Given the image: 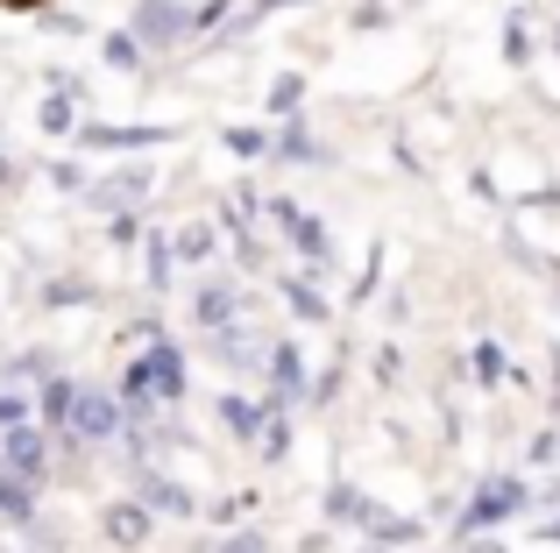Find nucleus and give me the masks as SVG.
<instances>
[{"label":"nucleus","mask_w":560,"mask_h":553,"mask_svg":"<svg viewBox=\"0 0 560 553\" xmlns=\"http://www.w3.org/2000/svg\"><path fill=\"white\" fill-rule=\"evenodd\" d=\"M327 518H334V526H370V518H376V504L362 497V490L334 483V490H327Z\"/></svg>","instance_id":"2eb2a0df"},{"label":"nucleus","mask_w":560,"mask_h":553,"mask_svg":"<svg viewBox=\"0 0 560 553\" xmlns=\"http://www.w3.org/2000/svg\"><path fill=\"white\" fill-rule=\"evenodd\" d=\"M348 22H355V28H383V22H390V8H383V0H362Z\"/></svg>","instance_id":"2f4dec72"},{"label":"nucleus","mask_w":560,"mask_h":553,"mask_svg":"<svg viewBox=\"0 0 560 553\" xmlns=\"http://www.w3.org/2000/svg\"><path fill=\"white\" fill-rule=\"evenodd\" d=\"M50 447H57L50 426H28V419L0 433V461H8V469H22V475H36V483H43V469H50Z\"/></svg>","instance_id":"39448f33"},{"label":"nucleus","mask_w":560,"mask_h":553,"mask_svg":"<svg viewBox=\"0 0 560 553\" xmlns=\"http://www.w3.org/2000/svg\"><path fill=\"white\" fill-rule=\"evenodd\" d=\"M228 150L248 164V156H270V136H262V128H228Z\"/></svg>","instance_id":"cd10ccee"},{"label":"nucleus","mask_w":560,"mask_h":553,"mask_svg":"<svg viewBox=\"0 0 560 553\" xmlns=\"http://www.w3.org/2000/svg\"><path fill=\"white\" fill-rule=\"evenodd\" d=\"M305 390H313V384H305V355H299L291 341H284V348H270V404L284 412V404H299Z\"/></svg>","instance_id":"6e6552de"},{"label":"nucleus","mask_w":560,"mask_h":553,"mask_svg":"<svg viewBox=\"0 0 560 553\" xmlns=\"http://www.w3.org/2000/svg\"><path fill=\"white\" fill-rule=\"evenodd\" d=\"M468 369H476V384H504L511 362H504V348H497V341H476V348H468Z\"/></svg>","instance_id":"aec40b11"},{"label":"nucleus","mask_w":560,"mask_h":553,"mask_svg":"<svg viewBox=\"0 0 560 553\" xmlns=\"http://www.w3.org/2000/svg\"><path fill=\"white\" fill-rule=\"evenodd\" d=\"M213 553H270V546H262V532H228Z\"/></svg>","instance_id":"7c9ffc66"},{"label":"nucleus","mask_w":560,"mask_h":553,"mask_svg":"<svg viewBox=\"0 0 560 553\" xmlns=\"http://www.w3.org/2000/svg\"><path fill=\"white\" fill-rule=\"evenodd\" d=\"M277 404H256V398H234V390H220V426L234 433V440H248V433H262V419H270Z\"/></svg>","instance_id":"ddd939ff"},{"label":"nucleus","mask_w":560,"mask_h":553,"mask_svg":"<svg viewBox=\"0 0 560 553\" xmlns=\"http://www.w3.org/2000/svg\"><path fill=\"white\" fill-rule=\"evenodd\" d=\"M355 553H397V546H383V540H370V546H355Z\"/></svg>","instance_id":"58836bf2"},{"label":"nucleus","mask_w":560,"mask_h":553,"mask_svg":"<svg viewBox=\"0 0 560 553\" xmlns=\"http://www.w3.org/2000/svg\"><path fill=\"white\" fill-rule=\"evenodd\" d=\"M242 511H248V497H220V504H213V526H234Z\"/></svg>","instance_id":"f704fd0d"},{"label":"nucleus","mask_w":560,"mask_h":553,"mask_svg":"<svg viewBox=\"0 0 560 553\" xmlns=\"http://www.w3.org/2000/svg\"><path fill=\"white\" fill-rule=\"evenodd\" d=\"M525 504H533V483H518V475H490V483H482L476 497L462 504L454 532H462V540H476V532H490V526H504V518H518Z\"/></svg>","instance_id":"f03ea898"},{"label":"nucleus","mask_w":560,"mask_h":553,"mask_svg":"<svg viewBox=\"0 0 560 553\" xmlns=\"http://www.w3.org/2000/svg\"><path fill=\"white\" fill-rule=\"evenodd\" d=\"M71 404H79V384L71 376H43V390H36V419L50 433H65L71 426Z\"/></svg>","instance_id":"f8f14e48"},{"label":"nucleus","mask_w":560,"mask_h":553,"mask_svg":"<svg viewBox=\"0 0 560 553\" xmlns=\"http://www.w3.org/2000/svg\"><path fill=\"white\" fill-rule=\"evenodd\" d=\"M262 99H270V114H284V121H291V114H299V99H305V79H299V71H277Z\"/></svg>","instance_id":"4be33fe9"},{"label":"nucleus","mask_w":560,"mask_h":553,"mask_svg":"<svg viewBox=\"0 0 560 553\" xmlns=\"http://www.w3.org/2000/svg\"><path fill=\"white\" fill-rule=\"evenodd\" d=\"M22 419H28V398L22 390H0V426H22Z\"/></svg>","instance_id":"c756f323"},{"label":"nucleus","mask_w":560,"mask_h":553,"mask_svg":"<svg viewBox=\"0 0 560 553\" xmlns=\"http://www.w3.org/2000/svg\"><path fill=\"white\" fill-rule=\"evenodd\" d=\"M256 14H277V8H299V0H248Z\"/></svg>","instance_id":"e433bc0d"},{"label":"nucleus","mask_w":560,"mask_h":553,"mask_svg":"<svg viewBox=\"0 0 560 553\" xmlns=\"http://www.w3.org/2000/svg\"><path fill=\"white\" fill-rule=\"evenodd\" d=\"M71 440H85V447H107V440H121L128 433V404H121V390H85L79 384V404H71Z\"/></svg>","instance_id":"7ed1b4c3"},{"label":"nucleus","mask_w":560,"mask_h":553,"mask_svg":"<svg viewBox=\"0 0 560 553\" xmlns=\"http://www.w3.org/2000/svg\"><path fill=\"white\" fill-rule=\"evenodd\" d=\"M136 235H142V227H136V213H114V221H107V242H121V249H128Z\"/></svg>","instance_id":"473e14b6"},{"label":"nucleus","mask_w":560,"mask_h":553,"mask_svg":"<svg viewBox=\"0 0 560 553\" xmlns=\"http://www.w3.org/2000/svg\"><path fill=\"white\" fill-rule=\"evenodd\" d=\"M93 150H142V142H171V128H142V121H128V128H114V121H93V128H79Z\"/></svg>","instance_id":"9b49d317"},{"label":"nucleus","mask_w":560,"mask_h":553,"mask_svg":"<svg viewBox=\"0 0 560 553\" xmlns=\"http://www.w3.org/2000/svg\"><path fill=\"white\" fill-rule=\"evenodd\" d=\"M284 455H291V419L270 412L262 419V461H284Z\"/></svg>","instance_id":"a878e982"},{"label":"nucleus","mask_w":560,"mask_h":553,"mask_svg":"<svg viewBox=\"0 0 560 553\" xmlns=\"http://www.w3.org/2000/svg\"><path fill=\"white\" fill-rule=\"evenodd\" d=\"M284 305H291L299 319H327V298H319L305 276H284Z\"/></svg>","instance_id":"5701e85b"},{"label":"nucleus","mask_w":560,"mask_h":553,"mask_svg":"<svg viewBox=\"0 0 560 553\" xmlns=\"http://www.w3.org/2000/svg\"><path fill=\"white\" fill-rule=\"evenodd\" d=\"M100 57H107L114 71H136L150 50H142V36H136V28H114V36H100Z\"/></svg>","instance_id":"dca6fc26"},{"label":"nucleus","mask_w":560,"mask_h":553,"mask_svg":"<svg viewBox=\"0 0 560 553\" xmlns=\"http://www.w3.org/2000/svg\"><path fill=\"white\" fill-rule=\"evenodd\" d=\"M114 390H121V404H128V412H142L150 398H164V404H171V398H185V355H178L171 341H150V355H136V362H128Z\"/></svg>","instance_id":"f257e3e1"},{"label":"nucleus","mask_w":560,"mask_h":553,"mask_svg":"<svg viewBox=\"0 0 560 553\" xmlns=\"http://www.w3.org/2000/svg\"><path fill=\"white\" fill-rule=\"evenodd\" d=\"M171 256H178V263H206V256H213V227H206V221L178 227V242H171Z\"/></svg>","instance_id":"412c9836"},{"label":"nucleus","mask_w":560,"mask_h":553,"mask_svg":"<svg viewBox=\"0 0 560 553\" xmlns=\"http://www.w3.org/2000/svg\"><path fill=\"white\" fill-rule=\"evenodd\" d=\"M370 540H383V546H411V540H419V518H390V511H376V518H370Z\"/></svg>","instance_id":"393cba45"},{"label":"nucleus","mask_w":560,"mask_h":553,"mask_svg":"<svg viewBox=\"0 0 560 553\" xmlns=\"http://www.w3.org/2000/svg\"><path fill=\"white\" fill-rule=\"evenodd\" d=\"M50 185H65V192H79V185H85V170H79V164H65V156H57V164H50Z\"/></svg>","instance_id":"72a5a7b5"},{"label":"nucleus","mask_w":560,"mask_h":553,"mask_svg":"<svg viewBox=\"0 0 560 553\" xmlns=\"http://www.w3.org/2000/svg\"><path fill=\"white\" fill-rule=\"evenodd\" d=\"M539 532H547V540H560V518H547V526H539Z\"/></svg>","instance_id":"ea45409f"},{"label":"nucleus","mask_w":560,"mask_h":553,"mask_svg":"<svg viewBox=\"0 0 560 553\" xmlns=\"http://www.w3.org/2000/svg\"><path fill=\"white\" fill-rule=\"evenodd\" d=\"M504 64H533V28H525L518 14L504 22Z\"/></svg>","instance_id":"bb28decb"},{"label":"nucleus","mask_w":560,"mask_h":553,"mask_svg":"<svg viewBox=\"0 0 560 553\" xmlns=\"http://www.w3.org/2000/svg\"><path fill=\"white\" fill-rule=\"evenodd\" d=\"M277 227H284V235L291 242H299V256H305V263H313V270H327V256H334V242H327V227H319L313 221V213H299V207H291V199H277Z\"/></svg>","instance_id":"423d86ee"},{"label":"nucleus","mask_w":560,"mask_h":553,"mask_svg":"<svg viewBox=\"0 0 560 553\" xmlns=\"http://www.w3.org/2000/svg\"><path fill=\"white\" fill-rule=\"evenodd\" d=\"M270 156H284V164H327V150H319V142L299 128V114H291V121H284V136L270 142Z\"/></svg>","instance_id":"4468645a"},{"label":"nucleus","mask_w":560,"mask_h":553,"mask_svg":"<svg viewBox=\"0 0 560 553\" xmlns=\"http://www.w3.org/2000/svg\"><path fill=\"white\" fill-rule=\"evenodd\" d=\"M142 192H150V170H121V178L93 185V199H100V207H121V199H142Z\"/></svg>","instance_id":"6ab92c4d"},{"label":"nucleus","mask_w":560,"mask_h":553,"mask_svg":"<svg viewBox=\"0 0 560 553\" xmlns=\"http://www.w3.org/2000/svg\"><path fill=\"white\" fill-rule=\"evenodd\" d=\"M128 28L142 36V50H178V43L191 36V8L185 0H136Z\"/></svg>","instance_id":"20e7f679"},{"label":"nucleus","mask_w":560,"mask_h":553,"mask_svg":"<svg viewBox=\"0 0 560 553\" xmlns=\"http://www.w3.org/2000/svg\"><path fill=\"white\" fill-rule=\"evenodd\" d=\"M191 313H199V327H228L234 319V284H206L199 298H191Z\"/></svg>","instance_id":"f3484780"},{"label":"nucleus","mask_w":560,"mask_h":553,"mask_svg":"<svg viewBox=\"0 0 560 553\" xmlns=\"http://www.w3.org/2000/svg\"><path fill=\"white\" fill-rule=\"evenodd\" d=\"M206 348H213L220 362H248L256 348H248V333L242 327H206Z\"/></svg>","instance_id":"b1692460"},{"label":"nucleus","mask_w":560,"mask_h":553,"mask_svg":"<svg viewBox=\"0 0 560 553\" xmlns=\"http://www.w3.org/2000/svg\"><path fill=\"white\" fill-rule=\"evenodd\" d=\"M0 518L8 526H36V475L8 469V461H0Z\"/></svg>","instance_id":"9d476101"},{"label":"nucleus","mask_w":560,"mask_h":553,"mask_svg":"<svg viewBox=\"0 0 560 553\" xmlns=\"http://www.w3.org/2000/svg\"><path fill=\"white\" fill-rule=\"evenodd\" d=\"M136 497L150 504L156 518H191V511H199V504H191V490H185V483H171V475H156V469H142V475H136Z\"/></svg>","instance_id":"1a4fd4ad"},{"label":"nucleus","mask_w":560,"mask_h":553,"mask_svg":"<svg viewBox=\"0 0 560 553\" xmlns=\"http://www.w3.org/2000/svg\"><path fill=\"white\" fill-rule=\"evenodd\" d=\"M454 553H504V546H497V540H482V532H476V540H462Z\"/></svg>","instance_id":"c9c22d12"},{"label":"nucleus","mask_w":560,"mask_h":553,"mask_svg":"<svg viewBox=\"0 0 560 553\" xmlns=\"http://www.w3.org/2000/svg\"><path fill=\"white\" fill-rule=\"evenodd\" d=\"M150 526H156V511L142 497H121V504H107V511H100V532H107L114 546H142V540H150Z\"/></svg>","instance_id":"0eeeda50"},{"label":"nucleus","mask_w":560,"mask_h":553,"mask_svg":"<svg viewBox=\"0 0 560 553\" xmlns=\"http://www.w3.org/2000/svg\"><path fill=\"white\" fill-rule=\"evenodd\" d=\"M150 284H156V291L171 284V242H150Z\"/></svg>","instance_id":"c85d7f7f"},{"label":"nucleus","mask_w":560,"mask_h":553,"mask_svg":"<svg viewBox=\"0 0 560 553\" xmlns=\"http://www.w3.org/2000/svg\"><path fill=\"white\" fill-rule=\"evenodd\" d=\"M36 121H43V136H71V128H79V107H71V93H65V85H57V93L36 107Z\"/></svg>","instance_id":"a211bd4d"},{"label":"nucleus","mask_w":560,"mask_h":553,"mask_svg":"<svg viewBox=\"0 0 560 553\" xmlns=\"http://www.w3.org/2000/svg\"><path fill=\"white\" fill-rule=\"evenodd\" d=\"M14 178V164H8V150H0V185H8Z\"/></svg>","instance_id":"4c0bfd02"}]
</instances>
